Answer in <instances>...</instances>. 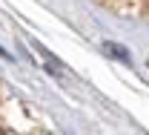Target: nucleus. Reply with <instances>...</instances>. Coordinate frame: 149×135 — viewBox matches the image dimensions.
<instances>
[{"mask_svg": "<svg viewBox=\"0 0 149 135\" xmlns=\"http://www.w3.org/2000/svg\"><path fill=\"white\" fill-rule=\"evenodd\" d=\"M0 135H3V132H0Z\"/></svg>", "mask_w": 149, "mask_h": 135, "instance_id": "1", "label": "nucleus"}]
</instances>
